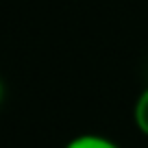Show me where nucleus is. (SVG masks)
<instances>
[{
  "label": "nucleus",
  "mask_w": 148,
  "mask_h": 148,
  "mask_svg": "<svg viewBox=\"0 0 148 148\" xmlns=\"http://www.w3.org/2000/svg\"><path fill=\"white\" fill-rule=\"evenodd\" d=\"M63 148H120L113 139L102 137V135H94V133H85V135H76L72 137Z\"/></svg>",
  "instance_id": "1"
},
{
  "label": "nucleus",
  "mask_w": 148,
  "mask_h": 148,
  "mask_svg": "<svg viewBox=\"0 0 148 148\" xmlns=\"http://www.w3.org/2000/svg\"><path fill=\"white\" fill-rule=\"evenodd\" d=\"M133 120H135V126L142 135L148 137V87L139 94V98L135 100V107H133Z\"/></svg>",
  "instance_id": "2"
},
{
  "label": "nucleus",
  "mask_w": 148,
  "mask_h": 148,
  "mask_svg": "<svg viewBox=\"0 0 148 148\" xmlns=\"http://www.w3.org/2000/svg\"><path fill=\"white\" fill-rule=\"evenodd\" d=\"M5 96H7V87H5V81H2V76H0V105L5 102Z\"/></svg>",
  "instance_id": "3"
}]
</instances>
